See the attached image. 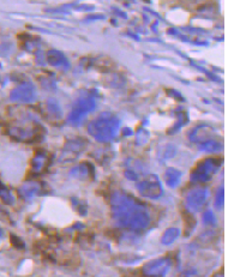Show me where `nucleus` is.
Listing matches in <instances>:
<instances>
[{
    "label": "nucleus",
    "mask_w": 228,
    "mask_h": 277,
    "mask_svg": "<svg viewBox=\"0 0 228 277\" xmlns=\"http://www.w3.org/2000/svg\"><path fill=\"white\" fill-rule=\"evenodd\" d=\"M184 223H185V227H186L187 231H191V229H192L196 226L195 216H193L192 214H190V212H185V214H184Z\"/></svg>",
    "instance_id": "nucleus-3"
},
{
    "label": "nucleus",
    "mask_w": 228,
    "mask_h": 277,
    "mask_svg": "<svg viewBox=\"0 0 228 277\" xmlns=\"http://www.w3.org/2000/svg\"><path fill=\"white\" fill-rule=\"evenodd\" d=\"M124 277H149V276L144 275L142 270H136V271L132 270V271H126L125 276Z\"/></svg>",
    "instance_id": "nucleus-4"
},
{
    "label": "nucleus",
    "mask_w": 228,
    "mask_h": 277,
    "mask_svg": "<svg viewBox=\"0 0 228 277\" xmlns=\"http://www.w3.org/2000/svg\"><path fill=\"white\" fill-rule=\"evenodd\" d=\"M0 198H1L2 201H4L5 203H7V204L13 203L11 193L9 192V190H7V188L5 187L4 184H1V183H0Z\"/></svg>",
    "instance_id": "nucleus-2"
},
{
    "label": "nucleus",
    "mask_w": 228,
    "mask_h": 277,
    "mask_svg": "<svg viewBox=\"0 0 228 277\" xmlns=\"http://www.w3.org/2000/svg\"><path fill=\"white\" fill-rule=\"evenodd\" d=\"M167 268H168V264L165 260H156V262L143 266L142 271L144 275L149 277H161L166 273Z\"/></svg>",
    "instance_id": "nucleus-1"
}]
</instances>
